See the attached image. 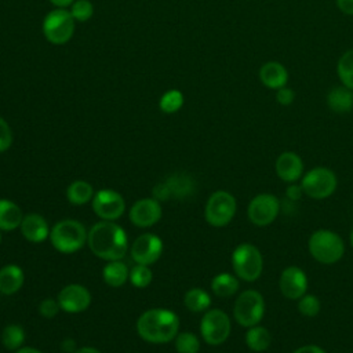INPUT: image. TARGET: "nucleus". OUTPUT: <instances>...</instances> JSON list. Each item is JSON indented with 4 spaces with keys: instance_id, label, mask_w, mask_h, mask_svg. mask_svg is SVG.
<instances>
[{
    "instance_id": "f257e3e1",
    "label": "nucleus",
    "mask_w": 353,
    "mask_h": 353,
    "mask_svg": "<svg viewBox=\"0 0 353 353\" xmlns=\"http://www.w3.org/2000/svg\"><path fill=\"white\" fill-rule=\"evenodd\" d=\"M90 250L102 259L120 261L127 254V234L112 221L95 223L88 232Z\"/></svg>"
},
{
    "instance_id": "f03ea898",
    "label": "nucleus",
    "mask_w": 353,
    "mask_h": 353,
    "mask_svg": "<svg viewBox=\"0 0 353 353\" xmlns=\"http://www.w3.org/2000/svg\"><path fill=\"white\" fill-rule=\"evenodd\" d=\"M179 319L168 309H149L137 321V331L150 343H165L178 335Z\"/></svg>"
},
{
    "instance_id": "7ed1b4c3",
    "label": "nucleus",
    "mask_w": 353,
    "mask_h": 353,
    "mask_svg": "<svg viewBox=\"0 0 353 353\" xmlns=\"http://www.w3.org/2000/svg\"><path fill=\"white\" fill-rule=\"evenodd\" d=\"M310 255L320 263L332 265L342 259L345 243L342 237L328 229H319L312 233L307 241Z\"/></svg>"
},
{
    "instance_id": "20e7f679",
    "label": "nucleus",
    "mask_w": 353,
    "mask_h": 353,
    "mask_svg": "<svg viewBox=\"0 0 353 353\" xmlns=\"http://www.w3.org/2000/svg\"><path fill=\"white\" fill-rule=\"evenodd\" d=\"M85 228L74 219H63L57 222L51 232L50 240L54 248L63 254H72L79 251L87 241Z\"/></svg>"
},
{
    "instance_id": "39448f33",
    "label": "nucleus",
    "mask_w": 353,
    "mask_h": 353,
    "mask_svg": "<svg viewBox=\"0 0 353 353\" xmlns=\"http://www.w3.org/2000/svg\"><path fill=\"white\" fill-rule=\"evenodd\" d=\"M232 266L239 279L255 281L263 270V258L261 251L250 243L239 244L232 254Z\"/></svg>"
},
{
    "instance_id": "423d86ee",
    "label": "nucleus",
    "mask_w": 353,
    "mask_h": 353,
    "mask_svg": "<svg viewBox=\"0 0 353 353\" xmlns=\"http://www.w3.org/2000/svg\"><path fill=\"white\" fill-rule=\"evenodd\" d=\"M265 314V299L256 290L243 291L233 306L234 320L245 328L261 323Z\"/></svg>"
},
{
    "instance_id": "0eeeda50",
    "label": "nucleus",
    "mask_w": 353,
    "mask_h": 353,
    "mask_svg": "<svg viewBox=\"0 0 353 353\" xmlns=\"http://www.w3.org/2000/svg\"><path fill=\"white\" fill-rule=\"evenodd\" d=\"M236 208V199L232 193L226 190H216L207 200L204 216L211 226L222 228L233 219Z\"/></svg>"
},
{
    "instance_id": "6e6552de",
    "label": "nucleus",
    "mask_w": 353,
    "mask_h": 353,
    "mask_svg": "<svg viewBox=\"0 0 353 353\" xmlns=\"http://www.w3.org/2000/svg\"><path fill=\"white\" fill-rule=\"evenodd\" d=\"M74 32V19L70 11L63 8H57L50 11L43 21L44 37L51 44H65L68 43Z\"/></svg>"
},
{
    "instance_id": "1a4fd4ad",
    "label": "nucleus",
    "mask_w": 353,
    "mask_h": 353,
    "mask_svg": "<svg viewBox=\"0 0 353 353\" xmlns=\"http://www.w3.org/2000/svg\"><path fill=\"white\" fill-rule=\"evenodd\" d=\"M336 185V175L327 167L312 168L305 174L301 182L303 193L316 200L330 197L335 192Z\"/></svg>"
},
{
    "instance_id": "9d476101",
    "label": "nucleus",
    "mask_w": 353,
    "mask_h": 353,
    "mask_svg": "<svg viewBox=\"0 0 353 353\" xmlns=\"http://www.w3.org/2000/svg\"><path fill=\"white\" fill-rule=\"evenodd\" d=\"M230 319L221 309L208 310L200 323V332L208 345L223 343L230 334Z\"/></svg>"
},
{
    "instance_id": "9b49d317",
    "label": "nucleus",
    "mask_w": 353,
    "mask_h": 353,
    "mask_svg": "<svg viewBox=\"0 0 353 353\" xmlns=\"http://www.w3.org/2000/svg\"><path fill=\"white\" fill-rule=\"evenodd\" d=\"M280 200L272 193H259L248 204L247 215L255 226H268L279 215Z\"/></svg>"
},
{
    "instance_id": "f8f14e48",
    "label": "nucleus",
    "mask_w": 353,
    "mask_h": 353,
    "mask_svg": "<svg viewBox=\"0 0 353 353\" xmlns=\"http://www.w3.org/2000/svg\"><path fill=\"white\" fill-rule=\"evenodd\" d=\"M92 210L103 221H114L125 210L124 199L112 189H102L92 197Z\"/></svg>"
},
{
    "instance_id": "ddd939ff",
    "label": "nucleus",
    "mask_w": 353,
    "mask_h": 353,
    "mask_svg": "<svg viewBox=\"0 0 353 353\" xmlns=\"http://www.w3.org/2000/svg\"><path fill=\"white\" fill-rule=\"evenodd\" d=\"M163 252V241L153 233H145L139 236L132 247L131 256L139 265H152L154 263Z\"/></svg>"
},
{
    "instance_id": "4468645a",
    "label": "nucleus",
    "mask_w": 353,
    "mask_h": 353,
    "mask_svg": "<svg viewBox=\"0 0 353 353\" xmlns=\"http://www.w3.org/2000/svg\"><path fill=\"white\" fill-rule=\"evenodd\" d=\"M57 301L62 310L68 313H79L90 306L91 294L80 284H69L61 290Z\"/></svg>"
},
{
    "instance_id": "2eb2a0df",
    "label": "nucleus",
    "mask_w": 353,
    "mask_h": 353,
    "mask_svg": "<svg viewBox=\"0 0 353 353\" xmlns=\"http://www.w3.org/2000/svg\"><path fill=\"white\" fill-rule=\"evenodd\" d=\"M281 294L288 299H299L307 291V276L298 266L285 268L279 280Z\"/></svg>"
},
{
    "instance_id": "dca6fc26",
    "label": "nucleus",
    "mask_w": 353,
    "mask_h": 353,
    "mask_svg": "<svg viewBox=\"0 0 353 353\" xmlns=\"http://www.w3.org/2000/svg\"><path fill=\"white\" fill-rule=\"evenodd\" d=\"M161 218V205L156 199H142L132 204L130 219L138 228H149Z\"/></svg>"
},
{
    "instance_id": "f3484780",
    "label": "nucleus",
    "mask_w": 353,
    "mask_h": 353,
    "mask_svg": "<svg viewBox=\"0 0 353 353\" xmlns=\"http://www.w3.org/2000/svg\"><path fill=\"white\" fill-rule=\"evenodd\" d=\"M276 174L277 176L287 182V183H294L296 182L303 172V163L299 154L295 152H283L274 164Z\"/></svg>"
},
{
    "instance_id": "a211bd4d",
    "label": "nucleus",
    "mask_w": 353,
    "mask_h": 353,
    "mask_svg": "<svg viewBox=\"0 0 353 353\" xmlns=\"http://www.w3.org/2000/svg\"><path fill=\"white\" fill-rule=\"evenodd\" d=\"M23 237L32 243H41L48 237L50 229L46 219L39 214H28L21 222Z\"/></svg>"
},
{
    "instance_id": "6ab92c4d",
    "label": "nucleus",
    "mask_w": 353,
    "mask_h": 353,
    "mask_svg": "<svg viewBox=\"0 0 353 353\" xmlns=\"http://www.w3.org/2000/svg\"><path fill=\"white\" fill-rule=\"evenodd\" d=\"M259 80L263 85L272 90H279L284 87L288 81V72L280 62L270 61L261 66L259 69Z\"/></svg>"
},
{
    "instance_id": "aec40b11",
    "label": "nucleus",
    "mask_w": 353,
    "mask_h": 353,
    "mask_svg": "<svg viewBox=\"0 0 353 353\" xmlns=\"http://www.w3.org/2000/svg\"><path fill=\"white\" fill-rule=\"evenodd\" d=\"M25 276L19 266L7 265L0 269V292L4 295L15 294L23 284Z\"/></svg>"
},
{
    "instance_id": "412c9836",
    "label": "nucleus",
    "mask_w": 353,
    "mask_h": 353,
    "mask_svg": "<svg viewBox=\"0 0 353 353\" xmlns=\"http://www.w3.org/2000/svg\"><path fill=\"white\" fill-rule=\"evenodd\" d=\"M327 105L335 113H347L353 108V92L342 85L334 87L327 95Z\"/></svg>"
},
{
    "instance_id": "4be33fe9",
    "label": "nucleus",
    "mask_w": 353,
    "mask_h": 353,
    "mask_svg": "<svg viewBox=\"0 0 353 353\" xmlns=\"http://www.w3.org/2000/svg\"><path fill=\"white\" fill-rule=\"evenodd\" d=\"M23 219L21 208L10 200H0V230H14Z\"/></svg>"
},
{
    "instance_id": "5701e85b",
    "label": "nucleus",
    "mask_w": 353,
    "mask_h": 353,
    "mask_svg": "<svg viewBox=\"0 0 353 353\" xmlns=\"http://www.w3.org/2000/svg\"><path fill=\"white\" fill-rule=\"evenodd\" d=\"M245 343L252 352H265L272 343V335L268 328L256 324L248 328L245 334Z\"/></svg>"
},
{
    "instance_id": "b1692460",
    "label": "nucleus",
    "mask_w": 353,
    "mask_h": 353,
    "mask_svg": "<svg viewBox=\"0 0 353 353\" xmlns=\"http://www.w3.org/2000/svg\"><path fill=\"white\" fill-rule=\"evenodd\" d=\"M102 274L105 283L112 287L123 285L130 277V272L121 261H109L108 265L103 268Z\"/></svg>"
},
{
    "instance_id": "393cba45",
    "label": "nucleus",
    "mask_w": 353,
    "mask_h": 353,
    "mask_svg": "<svg viewBox=\"0 0 353 353\" xmlns=\"http://www.w3.org/2000/svg\"><path fill=\"white\" fill-rule=\"evenodd\" d=\"M240 284L237 277L230 273H219L211 281V290L218 296H232L237 292Z\"/></svg>"
},
{
    "instance_id": "a878e982",
    "label": "nucleus",
    "mask_w": 353,
    "mask_h": 353,
    "mask_svg": "<svg viewBox=\"0 0 353 353\" xmlns=\"http://www.w3.org/2000/svg\"><path fill=\"white\" fill-rule=\"evenodd\" d=\"M68 200L74 205H83L92 200L94 197V189L92 186L85 181H74L68 186L66 190Z\"/></svg>"
},
{
    "instance_id": "bb28decb",
    "label": "nucleus",
    "mask_w": 353,
    "mask_h": 353,
    "mask_svg": "<svg viewBox=\"0 0 353 353\" xmlns=\"http://www.w3.org/2000/svg\"><path fill=\"white\" fill-rule=\"evenodd\" d=\"M183 302H185V306L190 312L199 313V312H204L210 307L211 296L207 294V291H204L201 288H192L185 294Z\"/></svg>"
},
{
    "instance_id": "cd10ccee",
    "label": "nucleus",
    "mask_w": 353,
    "mask_h": 353,
    "mask_svg": "<svg viewBox=\"0 0 353 353\" xmlns=\"http://www.w3.org/2000/svg\"><path fill=\"white\" fill-rule=\"evenodd\" d=\"M25 341L23 328L18 324L7 325L1 332V343L8 350H18Z\"/></svg>"
},
{
    "instance_id": "c85d7f7f",
    "label": "nucleus",
    "mask_w": 353,
    "mask_h": 353,
    "mask_svg": "<svg viewBox=\"0 0 353 353\" xmlns=\"http://www.w3.org/2000/svg\"><path fill=\"white\" fill-rule=\"evenodd\" d=\"M338 76L342 84L350 90H353V48L347 50L338 61L336 65Z\"/></svg>"
},
{
    "instance_id": "c756f323",
    "label": "nucleus",
    "mask_w": 353,
    "mask_h": 353,
    "mask_svg": "<svg viewBox=\"0 0 353 353\" xmlns=\"http://www.w3.org/2000/svg\"><path fill=\"white\" fill-rule=\"evenodd\" d=\"M159 105L164 113H175L183 105V95L178 90H170L163 94Z\"/></svg>"
},
{
    "instance_id": "7c9ffc66",
    "label": "nucleus",
    "mask_w": 353,
    "mask_h": 353,
    "mask_svg": "<svg viewBox=\"0 0 353 353\" xmlns=\"http://www.w3.org/2000/svg\"><path fill=\"white\" fill-rule=\"evenodd\" d=\"M175 347L178 353H197L200 350V341L192 332H181L175 336Z\"/></svg>"
},
{
    "instance_id": "2f4dec72",
    "label": "nucleus",
    "mask_w": 353,
    "mask_h": 353,
    "mask_svg": "<svg viewBox=\"0 0 353 353\" xmlns=\"http://www.w3.org/2000/svg\"><path fill=\"white\" fill-rule=\"evenodd\" d=\"M321 309L320 299L313 294H305L298 301V310L305 317H314Z\"/></svg>"
},
{
    "instance_id": "473e14b6",
    "label": "nucleus",
    "mask_w": 353,
    "mask_h": 353,
    "mask_svg": "<svg viewBox=\"0 0 353 353\" xmlns=\"http://www.w3.org/2000/svg\"><path fill=\"white\" fill-rule=\"evenodd\" d=\"M130 280L134 287L145 288L152 281V272L146 265H137L130 272Z\"/></svg>"
},
{
    "instance_id": "72a5a7b5",
    "label": "nucleus",
    "mask_w": 353,
    "mask_h": 353,
    "mask_svg": "<svg viewBox=\"0 0 353 353\" xmlns=\"http://www.w3.org/2000/svg\"><path fill=\"white\" fill-rule=\"evenodd\" d=\"M70 14H72L74 21L85 22V21H88L92 17L94 7H92L91 1H88V0H76L72 4Z\"/></svg>"
},
{
    "instance_id": "f704fd0d",
    "label": "nucleus",
    "mask_w": 353,
    "mask_h": 353,
    "mask_svg": "<svg viewBox=\"0 0 353 353\" xmlns=\"http://www.w3.org/2000/svg\"><path fill=\"white\" fill-rule=\"evenodd\" d=\"M12 143V132L8 123L0 117V153L6 152Z\"/></svg>"
},
{
    "instance_id": "c9c22d12",
    "label": "nucleus",
    "mask_w": 353,
    "mask_h": 353,
    "mask_svg": "<svg viewBox=\"0 0 353 353\" xmlns=\"http://www.w3.org/2000/svg\"><path fill=\"white\" fill-rule=\"evenodd\" d=\"M59 309H61V307H59L58 301H55V299H50V298H47V299L41 301V303H40V306H39V312H40V314H41L43 317H47V319L54 317V316L58 313V310H59Z\"/></svg>"
},
{
    "instance_id": "e433bc0d",
    "label": "nucleus",
    "mask_w": 353,
    "mask_h": 353,
    "mask_svg": "<svg viewBox=\"0 0 353 353\" xmlns=\"http://www.w3.org/2000/svg\"><path fill=\"white\" fill-rule=\"evenodd\" d=\"M276 99H277V102L280 103V105H283V106H288V105H291L292 102H294V99H295V92H294V90H291V88H288V87H281V88H279L277 90V92H276Z\"/></svg>"
},
{
    "instance_id": "4c0bfd02",
    "label": "nucleus",
    "mask_w": 353,
    "mask_h": 353,
    "mask_svg": "<svg viewBox=\"0 0 353 353\" xmlns=\"http://www.w3.org/2000/svg\"><path fill=\"white\" fill-rule=\"evenodd\" d=\"M336 6L343 14L353 15V0H336Z\"/></svg>"
},
{
    "instance_id": "58836bf2",
    "label": "nucleus",
    "mask_w": 353,
    "mask_h": 353,
    "mask_svg": "<svg viewBox=\"0 0 353 353\" xmlns=\"http://www.w3.org/2000/svg\"><path fill=\"white\" fill-rule=\"evenodd\" d=\"M294 353H325V352L323 347L317 345H303L296 350H294Z\"/></svg>"
},
{
    "instance_id": "ea45409f",
    "label": "nucleus",
    "mask_w": 353,
    "mask_h": 353,
    "mask_svg": "<svg viewBox=\"0 0 353 353\" xmlns=\"http://www.w3.org/2000/svg\"><path fill=\"white\" fill-rule=\"evenodd\" d=\"M303 190L301 186H296V185H291L288 189H287V196L291 199V200H298L301 196H302Z\"/></svg>"
},
{
    "instance_id": "a19ab883",
    "label": "nucleus",
    "mask_w": 353,
    "mask_h": 353,
    "mask_svg": "<svg viewBox=\"0 0 353 353\" xmlns=\"http://www.w3.org/2000/svg\"><path fill=\"white\" fill-rule=\"evenodd\" d=\"M50 3H52L54 6H57L59 8H63V7H68V6L73 4L74 0H50Z\"/></svg>"
},
{
    "instance_id": "79ce46f5",
    "label": "nucleus",
    "mask_w": 353,
    "mask_h": 353,
    "mask_svg": "<svg viewBox=\"0 0 353 353\" xmlns=\"http://www.w3.org/2000/svg\"><path fill=\"white\" fill-rule=\"evenodd\" d=\"M76 353H101L98 349H94V347H90V346H85V347H81L79 349Z\"/></svg>"
},
{
    "instance_id": "37998d69",
    "label": "nucleus",
    "mask_w": 353,
    "mask_h": 353,
    "mask_svg": "<svg viewBox=\"0 0 353 353\" xmlns=\"http://www.w3.org/2000/svg\"><path fill=\"white\" fill-rule=\"evenodd\" d=\"M15 353H41L34 347H19Z\"/></svg>"
},
{
    "instance_id": "c03bdc74",
    "label": "nucleus",
    "mask_w": 353,
    "mask_h": 353,
    "mask_svg": "<svg viewBox=\"0 0 353 353\" xmlns=\"http://www.w3.org/2000/svg\"><path fill=\"white\" fill-rule=\"evenodd\" d=\"M350 244L353 245V229H352V232H350Z\"/></svg>"
},
{
    "instance_id": "a18cd8bd",
    "label": "nucleus",
    "mask_w": 353,
    "mask_h": 353,
    "mask_svg": "<svg viewBox=\"0 0 353 353\" xmlns=\"http://www.w3.org/2000/svg\"><path fill=\"white\" fill-rule=\"evenodd\" d=\"M0 243H1V232H0Z\"/></svg>"
}]
</instances>
